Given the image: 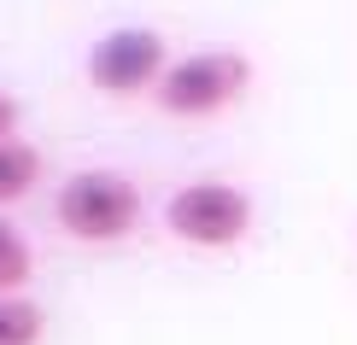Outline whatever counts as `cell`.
Returning a JSON list of instances; mask_svg holds the SVG:
<instances>
[{
    "label": "cell",
    "mask_w": 357,
    "mask_h": 345,
    "mask_svg": "<svg viewBox=\"0 0 357 345\" xmlns=\"http://www.w3.org/2000/svg\"><path fill=\"white\" fill-rule=\"evenodd\" d=\"M165 229L182 246L229 252L252 234V193H241L234 182H188L165 199Z\"/></svg>",
    "instance_id": "3"
},
{
    "label": "cell",
    "mask_w": 357,
    "mask_h": 345,
    "mask_svg": "<svg viewBox=\"0 0 357 345\" xmlns=\"http://www.w3.org/2000/svg\"><path fill=\"white\" fill-rule=\"evenodd\" d=\"M252 88V59L234 47H205L188 59H170L165 82L153 88L165 117H217L229 106H241Z\"/></svg>",
    "instance_id": "2"
},
{
    "label": "cell",
    "mask_w": 357,
    "mask_h": 345,
    "mask_svg": "<svg viewBox=\"0 0 357 345\" xmlns=\"http://www.w3.org/2000/svg\"><path fill=\"white\" fill-rule=\"evenodd\" d=\"M53 217L82 246H117L141 222V187L129 176H117V170H77V176L59 182Z\"/></svg>",
    "instance_id": "1"
},
{
    "label": "cell",
    "mask_w": 357,
    "mask_h": 345,
    "mask_svg": "<svg viewBox=\"0 0 357 345\" xmlns=\"http://www.w3.org/2000/svg\"><path fill=\"white\" fill-rule=\"evenodd\" d=\"M29 275H36V252H29V240L0 217V298H18L29 287Z\"/></svg>",
    "instance_id": "6"
},
{
    "label": "cell",
    "mask_w": 357,
    "mask_h": 345,
    "mask_svg": "<svg viewBox=\"0 0 357 345\" xmlns=\"http://www.w3.org/2000/svg\"><path fill=\"white\" fill-rule=\"evenodd\" d=\"M41 182V153L29 141H0V211L29 199Z\"/></svg>",
    "instance_id": "5"
},
{
    "label": "cell",
    "mask_w": 357,
    "mask_h": 345,
    "mask_svg": "<svg viewBox=\"0 0 357 345\" xmlns=\"http://www.w3.org/2000/svg\"><path fill=\"white\" fill-rule=\"evenodd\" d=\"M0 141H18V100L0 94Z\"/></svg>",
    "instance_id": "8"
},
{
    "label": "cell",
    "mask_w": 357,
    "mask_h": 345,
    "mask_svg": "<svg viewBox=\"0 0 357 345\" xmlns=\"http://www.w3.org/2000/svg\"><path fill=\"white\" fill-rule=\"evenodd\" d=\"M47 339V310L36 298H0V345H41Z\"/></svg>",
    "instance_id": "7"
},
{
    "label": "cell",
    "mask_w": 357,
    "mask_h": 345,
    "mask_svg": "<svg viewBox=\"0 0 357 345\" xmlns=\"http://www.w3.org/2000/svg\"><path fill=\"white\" fill-rule=\"evenodd\" d=\"M170 70V47L158 29H141V24H123V29H106L88 53V82L112 100H129V94H153Z\"/></svg>",
    "instance_id": "4"
}]
</instances>
